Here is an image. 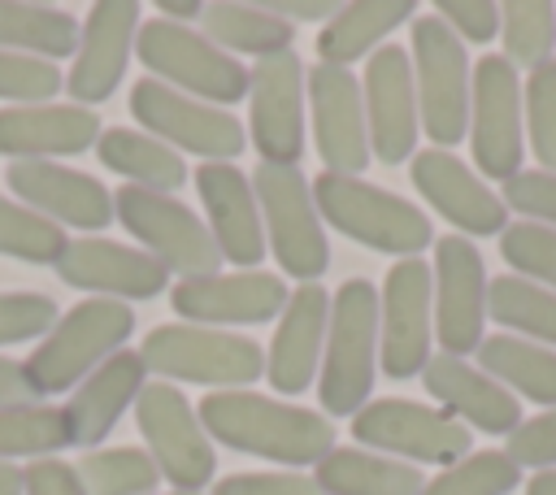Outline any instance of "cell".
I'll list each match as a JSON object with an SVG mask.
<instances>
[{"instance_id": "obj_7", "label": "cell", "mask_w": 556, "mask_h": 495, "mask_svg": "<svg viewBox=\"0 0 556 495\" xmlns=\"http://www.w3.org/2000/svg\"><path fill=\"white\" fill-rule=\"evenodd\" d=\"M252 191L261 204L265 248L295 282H317L330 269V243L313 200V182L300 165H256Z\"/></svg>"}, {"instance_id": "obj_44", "label": "cell", "mask_w": 556, "mask_h": 495, "mask_svg": "<svg viewBox=\"0 0 556 495\" xmlns=\"http://www.w3.org/2000/svg\"><path fill=\"white\" fill-rule=\"evenodd\" d=\"M56 317V300L43 291H0V347L48 334Z\"/></svg>"}, {"instance_id": "obj_38", "label": "cell", "mask_w": 556, "mask_h": 495, "mask_svg": "<svg viewBox=\"0 0 556 495\" xmlns=\"http://www.w3.org/2000/svg\"><path fill=\"white\" fill-rule=\"evenodd\" d=\"M61 447H70L65 408H52V404H9V408H0V460L4 465L13 456L48 460Z\"/></svg>"}, {"instance_id": "obj_19", "label": "cell", "mask_w": 556, "mask_h": 495, "mask_svg": "<svg viewBox=\"0 0 556 495\" xmlns=\"http://www.w3.org/2000/svg\"><path fill=\"white\" fill-rule=\"evenodd\" d=\"M139 4L135 0H100L91 4L87 22H78V48L70 61V104L78 100L83 109L104 104L117 82L126 78V65L135 56L139 39Z\"/></svg>"}, {"instance_id": "obj_51", "label": "cell", "mask_w": 556, "mask_h": 495, "mask_svg": "<svg viewBox=\"0 0 556 495\" xmlns=\"http://www.w3.org/2000/svg\"><path fill=\"white\" fill-rule=\"evenodd\" d=\"M9 404H35V395H30L22 360L0 356V408H9Z\"/></svg>"}, {"instance_id": "obj_48", "label": "cell", "mask_w": 556, "mask_h": 495, "mask_svg": "<svg viewBox=\"0 0 556 495\" xmlns=\"http://www.w3.org/2000/svg\"><path fill=\"white\" fill-rule=\"evenodd\" d=\"M213 495H326L313 473H230L217 478Z\"/></svg>"}, {"instance_id": "obj_10", "label": "cell", "mask_w": 556, "mask_h": 495, "mask_svg": "<svg viewBox=\"0 0 556 495\" xmlns=\"http://www.w3.org/2000/svg\"><path fill=\"white\" fill-rule=\"evenodd\" d=\"M352 439L365 452L404 460V465H456L469 456V430L443 408L413 399H374L352 417Z\"/></svg>"}, {"instance_id": "obj_47", "label": "cell", "mask_w": 556, "mask_h": 495, "mask_svg": "<svg viewBox=\"0 0 556 495\" xmlns=\"http://www.w3.org/2000/svg\"><path fill=\"white\" fill-rule=\"evenodd\" d=\"M434 17L460 43H491L500 35V4H491V0H439Z\"/></svg>"}, {"instance_id": "obj_4", "label": "cell", "mask_w": 556, "mask_h": 495, "mask_svg": "<svg viewBox=\"0 0 556 495\" xmlns=\"http://www.w3.org/2000/svg\"><path fill=\"white\" fill-rule=\"evenodd\" d=\"M313 200H317V213L330 230L348 234L361 248L387 252L395 261L421 256L434 243L430 217L413 200H404L387 187H374L365 178L317 174L313 178Z\"/></svg>"}, {"instance_id": "obj_31", "label": "cell", "mask_w": 556, "mask_h": 495, "mask_svg": "<svg viewBox=\"0 0 556 495\" xmlns=\"http://www.w3.org/2000/svg\"><path fill=\"white\" fill-rule=\"evenodd\" d=\"M317 486L326 495H421L426 478L417 465L365 452V447H334L317 460Z\"/></svg>"}, {"instance_id": "obj_15", "label": "cell", "mask_w": 556, "mask_h": 495, "mask_svg": "<svg viewBox=\"0 0 556 495\" xmlns=\"http://www.w3.org/2000/svg\"><path fill=\"white\" fill-rule=\"evenodd\" d=\"M304 65L295 52L265 56L248 69V143L261 165H295L304 156Z\"/></svg>"}, {"instance_id": "obj_55", "label": "cell", "mask_w": 556, "mask_h": 495, "mask_svg": "<svg viewBox=\"0 0 556 495\" xmlns=\"http://www.w3.org/2000/svg\"><path fill=\"white\" fill-rule=\"evenodd\" d=\"M169 495H200V491H169Z\"/></svg>"}, {"instance_id": "obj_17", "label": "cell", "mask_w": 556, "mask_h": 495, "mask_svg": "<svg viewBox=\"0 0 556 495\" xmlns=\"http://www.w3.org/2000/svg\"><path fill=\"white\" fill-rule=\"evenodd\" d=\"M361 100H365V130H369L374 161H382V165L413 161L421 117H417V87H413L408 48L382 43L365 61Z\"/></svg>"}, {"instance_id": "obj_45", "label": "cell", "mask_w": 556, "mask_h": 495, "mask_svg": "<svg viewBox=\"0 0 556 495\" xmlns=\"http://www.w3.org/2000/svg\"><path fill=\"white\" fill-rule=\"evenodd\" d=\"M504 208L521 213L534 226H552L556 230V174L547 169H517L504 182Z\"/></svg>"}, {"instance_id": "obj_14", "label": "cell", "mask_w": 556, "mask_h": 495, "mask_svg": "<svg viewBox=\"0 0 556 495\" xmlns=\"http://www.w3.org/2000/svg\"><path fill=\"white\" fill-rule=\"evenodd\" d=\"M469 152L486 178L508 182L526 152L521 74L504 56H478L469 82Z\"/></svg>"}, {"instance_id": "obj_41", "label": "cell", "mask_w": 556, "mask_h": 495, "mask_svg": "<svg viewBox=\"0 0 556 495\" xmlns=\"http://www.w3.org/2000/svg\"><path fill=\"white\" fill-rule=\"evenodd\" d=\"M521 113H526V139L539 169L556 174V56L526 74Z\"/></svg>"}, {"instance_id": "obj_2", "label": "cell", "mask_w": 556, "mask_h": 495, "mask_svg": "<svg viewBox=\"0 0 556 495\" xmlns=\"http://www.w3.org/2000/svg\"><path fill=\"white\" fill-rule=\"evenodd\" d=\"M135 334V308L122 300H83L70 313H61L52 321V330L39 339V347L22 360L30 395H61L70 386H78L91 369H100L109 356H117L126 347V339Z\"/></svg>"}, {"instance_id": "obj_27", "label": "cell", "mask_w": 556, "mask_h": 495, "mask_svg": "<svg viewBox=\"0 0 556 495\" xmlns=\"http://www.w3.org/2000/svg\"><path fill=\"white\" fill-rule=\"evenodd\" d=\"M148 386V365L139 352L122 347L117 356H109L100 369H91L70 404H65V426H70V447H100L109 439V430L117 426V417L139 399V391Z\"/></svg>"}, {"instance_id": "obj_11", "label": "cell", "mask_w": 556, "mask_h": 495, "mask_svg": "<svg viewBox=\"0 0 556 495\" xmlns=\"http://www.w3.org/2000/svg\"><path fill=\"white\" fill-rule=\"evenodd\" d=\"M135 421L143 434V452L152 456L156 473L174 482V491H200L217 473L213 439L200 426V412L174 382H148L135 399Z\"/></svg>"}, {"instance_id": "obj_42", "label": "cell", "mask_w": 556, "mask_h": 495, "mask_svg": "<svg viewBox=\"0 0 556 495\" xmlns=\"http://www.w3.org/2000/svg\"><path fill=\"white\" fill-rule=\"evenodd\" d=\"M500 256L513 265L517 278H530L547 291H556V230L534 221H508L500 234Z\"/></svg>"}, {"instance_id": "obj_8", "label": "cell", "mask_w": 556, "mask_h": 495, "mask_svg": "<svg viewBox=\"0 0 556 495\" xmlns=\"http://www.w3.org/2000/svg\"><path fill=\"white\" fill-rule=\"evenodd\" d=\"M413 87H417V117L434 148L452 152L469 135V52L465 43L430 13L413 22Z\"/></svg>"}, {"instance_id": "obj_53", "label": "cell", "mask_w": 556, "mask_h": 495, "mask_svg": "<svg viewBox=\"0 0 556 495\" xmlns=\"http://www.w3.org/2000/svg\"><path fill=\"white\" fill-rule=\"evenodd\" d=\"M0 495H26V478L17 465H4L0 460Z\"/></svg>"}, {"instance_id": "obj_34", "label": "cell", "mask_w": 556, "mask_h": 495, "mask_svg": "<svg viewBox=\"0 0 556 495\" xmlns=\"http://www.w3.org/2000/svg\"><path fill=\"white\" fill-rule=\"evenodd\" d=\"M74 48H78V22L65 9L0 0V52H22L56 65V56H74Z\"/></svg>"}, {"instance_id": "obj_20", "label": "cell", "mask_w": 556, "mask_h": 495, "mask_svg": "<svg viewBox=\"0 0 556 495\" xmlns=\"http://www.w3.org/2000/svg\"><path fill=\"white\" fill-rule=\"evenodd\" d=\"M169 304L191 326H261L274 321L287 304V287L269 269H235V274H204L178 278L169 287Z\"/></svg>"}, {"instance_id": "obj_39", "label": "cell", "mask_w": 556, "mask_h": 495, "mask_svg": "<svg viewBox=\"0 0 556 495\" xmlns=\"http://www.w3.org/2000/svg\"><path fill=\"white\" fill-rule=\"evenodd\" d=\"M65 248H70V234L61 226L17 204L13 195H0V256L26 261V265H56Z\"/></svg>"}, {"instance_id": "obj_26", "label": "cell", "mask_w": 556, "mask_h": 495, "mask_svg": "<svg viewBox=\"0 0 556 495\" xmlns=\"http://www.w3.org/2000/svg\"><path fill=\"white\" fill-rule=\"evenodd\" d=\"M421 382L434 395V404H443V412L456 417L465 430H482V434H504L508 439L521 426L517 395L504 391L495 378H486L465 356L434 352L426 360V369H421Z\"/></svg>"}, {"instance_id": "obj_46", "label": "cell", "mask_w": 556, "mask_h": 495, "mask_svg": "<svg viewBox=\"0 0 556 495\" xmlns=\"http://www.w3.org/2000/svg\"><path fill=\"white\" fill-rule=\"evenodd\" d=\"M508 460L517 469H556V408H543L534 412L530 421H521L513 434H508Z\"/></svg>"}, {"instance_id": "obj_32", "label": "cell", "mask_w": 556, "mask_h": 495, "mask_svg": "<svg viewBox=\"0 0 556 495\" xmlns=\"http://www.w3.org/2000/svg\"><path fill=\"white\" fill-rule=\"evenodd\" d=\"M478 369L504 391L556 408V352L517 334H486L478 347Z\"/></svg>"}, {"instance_id": "obj_33", "label": "cell", "mask_w": 556, "mask_h": 495, "mask_svg": "<svg viewBox=\"0 0 556 495\" xmlns=\"http://www.w3.org/2000/svg\"><path fill=\"white\" fill-rule=\"evenodd\" d=\"M96 156L104 161V169L122 174L130 187H143V191H178L187 182V165L174 148H165L161 139L143 135V130H130V126H113V130H100V143H96Z\"/></svg>"}, {"instance_id": "obj_30", "label": "cell", "mask_w": 556, "mask_h": 495, "mask_svg": "<svg viewBox=\"0 0 556 495\" xmlns=\"http://www.w3.org/2000/svg\"><path fill=\"white\" fill-rule=\"evenodd\" d=\"M204 39L217 43L222 52H230L235 61L239 56H278V52H291V39H295V26L282 22L278 13H269L265 4H252V0H217V4H204Z\"/></svg>"}, {"instance_id": "obj_25", "label": "cell", "mask_w": 556, "mask_h": 495, "mask_svg": "<svg viewBox=\"0 0 556 495\" xmlns=\"http://www.w3.org/2000/svg\"><path fill=\"white\" fill-rule=\"evenodd\" d=\"M326 326H330V295L321 291V282H300L295 291H287L278 330L265 352V378L278 395H300L313 386L321 369Z\"/></svg>"}, {"instance_id": "obj_6", "label": "cell", "mask_w": 556, "mask_h": 495, "mask_svg": "<svg viewBox=\"0 0 556 495\" xmlns=\"http://www.w3.org/2000/svg\"><path fill=\"white\" fill-rule=\"evenodd\" d=\"M135 56L156 82H165L191 100L222 109V104H239L248 96L243 61H235L230 52L208 43L204 30H195V26H174L165 17L143 22L139 39H135Z\"/></svg>"}, {"instance_id": "obj_49", "label": "cell", "mask_w": 556, "mask_h": 495, "mask_svg": "<svg viewBox=\"0 0 556 495\" xmlns=\"http://www.w3.org/2000/svg\"><path fill=\"white\" fill-rule=\"evenodd\" d=\"M22 478H26V495H87L83 482H78V473H74V465H65L56 456L30 460L22 469Z\"/></svg>"}, {"instance_id": "obj_5", "label": "cell", "mask_w": 556, "mask_h": 495, "mask_svg": "<svg viewBox=\"0 0 556 495\" xmlns=\"http://www.w3.org/2000/svg\"><path fill=\"white\" fill-rule=\"evenodd\" d=\"M139 356L161 382H191L208 391H248L256 378H265V352L256 339L191 321L152 326Z\"/></svg>"}, {"instance_id": "obj_50", "label": "cell", "mask_w": 556, "mask_h": 495, "mask_svg": "<svg viewBox=\"0 0 556 495\" xmlns=\"http://www.w3.org/2000/svg\"><path fill=\"white\" fill-rule=\"evenodd\" d=\"M265 9L278 13L282 22H321V26L339 13V4L330 0H265Z\"/></svg>"}, {"instance_id": "obj_13", "label": "cell", "mask_w": 556, "mask_h": 495, "mask_svg": "<svg viewBox=\"0 0 556 495\" xmlns=\"http://www.w3.org/2000/svg\"><path fill=\"white\" fill-rule=\"evenodd\" d=\"M434 339V282L421 256L395 261L378 295V369L395 382L417 378Z\"/></svg>"}, {"instance_id": "obj_28", "label": "cell", "mask_w": 556, "mask_h": 495, "mask_svg": "<svg viewBox=\"0 0 556 495\" xmlns=\"http://www.w3.org/2000/svg\"><path fill=\"white\" fill-rule=\"evenodd\" d=\"M100 143V117L83 104H17L0 109V156L48 161L78 156Z\"/></svg>"}, {"instance_id": "obj_18", "label": "cell", "mask_w": 556, "mask_h": 495, "mask_svg": "<svg viewBox=\"0 0 556 495\" xmlns=\"http://www.w3.org/2000/svg\"><path fill=\"white\" fill-rule=\"evenodd\" d=\"M304 96L313 104V143H317V156L326 161V174L361 178V169L374 161L361 78L343 65L317 61L313 69H304Z\"/></svg>"}, {"instance_id": "obj_54", "label": "cell", "mask_w": 556, "mask_h": 495, "mask_svg": "<svg viewBox=\"0 0 556 495\" xmlns=\"http://www.w3.org/2000/svg\"><path fill=\"white\" fill-rule=\"evenodd\" d=\"M526 495H556V469H543L526 482Z\"/></svg>"}, {"instance_id": "obj_21", "label": "cell", "mask_w": 556, "mask_h": 495, "mask_svg": "<svg viewBox=\"0 0 556 495\" xmlns=\"http://www.w3.org/2000/svg\"><path fill=\"white\" fill-rule=\"evenodd\" d=\"M4 182L17 204L35 208L61 230H104L113 221V191L83 169L56 161H9Z\"/></svg>"}, {"instance_id": "obj_12", "label": "cell", "mask_w": 556, "mask_h": 495, "mask_svg": "<svg viewBox=\"0 0 556 495\" xmlns=\"http://www.w3.org/2000/svg\"><path fill=\"white\" fill-rule=\"evenodd\" d=\"M130 117L139 122L143 135L161 139L165 148L174 152H191L204 161H235L248 143L243 135V122L230 117L226 109L217 104H204V100H191L156 78H139L130 87Z\"/></svg>"}, {"instance_id": "obj_23", "label": "cell", "mask_w": 556, "mask_h": 495, "mask_svg": "<svg viewBox=\"0 0 556 495\" xmlns=\"http://www.w3.org/2000/svg\"><path fill=\"white\" fill-rule=\"evenodd\" d=\"M408 178H413L417 195H426L430 208H434L443 221H452L456 230H465V239L504 234V226H508L504 200H500L456 152H443V148H421V152H413Z\"/></svg>"}, {"instance_id": "obj_22", "label": "cell", "mask_w": 556, "mask_h": 495, "mask_svg": "<svg viewBox=\"0 0 556 495\" xmlns=\"http://www.w3.org/2000/svg\"><path fill=\"white\" fill-rule=\"evenodd\" d=\"M56 278L74 291H91L100 300H152L169 287L165 265H156L143 248L104 239V234H83L70 239V248L56 261Z\"/></svg>"}, {"instance_id": "obj_16", "label": "cell", "mask_w": 556, "mask_h": 495, "mask_svg": "<svg viewBox=\"0 0 556 495\" xmlns=\"http://www.w3.org/2000/svg\"><path fill=\"white\" fill-rule=\"evenodd\" d=\"M434 339L447 356H469L482 347L486 326V265L465 234H443L434 243Z\"/></svg>"}, {"instance_id": "obj_24", "label": "cell", "mask_w": 556, "mask_h": 495, "mask_svg": "<svg viewBox=\"0 0 556 495\" xmlns=\"http://www.w3.org/2000/svg\"><path fill=\"white\" fill-rule=\"evenodd\" d=\"M195 191L204 204V226L213 234V248L226 265L256 269L265 261V226H261V204L252 191V178H243L239 165L226 161H204L195 169Z\"/></svg>"}, {"instance_id": "obj_3", "label": "cell", "mask_w": 556, "mask_h": 495, "mask_svg": "<svg viewBox=\"0 0 556 495\" xmlns=\"http://www.w3.org/2000/svg\"><path fill=\"white\" fill-rule=\"evenodd\" d=\"M378 378V291L369 278H348L330 295V326L317 369V399L330 417H356Z\"/></svg>"}, {"instance_id": "obj_37", "label": "cell", "mask_w": 556, "mask_h": 495, "mask_svg": "<svg viewBox=\"0 0 556 495\" xmlns=\"http://www.w3.org/2000/svg\"><path fill=\"white\" fill-rule=\"evenodd\" d=\"M87 495H152L161 473L143 447H91L74 465Z\"/></svg>"}, {"instance_id": "obj_43", "label": "cell", "mask_w": 556, "mask_h": 495, "mask_svg": "<svg viewBox=\"0 0 556 495\" xmlns=\"http://www.w3.org/2000/svg\"><path fill=\"white\" fill-rule=\"evenodd\" d=\"M61 87H65L61 65L39 61V56H22V52H0V100H9V109L52 104V96Z\"/></svg>"}, {"instance_id": "obj_36", "label": "cell", "mask_w": 556, "mask_h": 495, "mask_svg": "<svg viewBox=\"0 0 556 495\" xmlns=\"http://www.w3.org/2000/svg\"><path fill=\"white\" fill-rule=\"evenodd\" d=\"M504 61L513 69H539L556 52V4L552 0H508L500 4Z\"/></svg>"}, {"instance_id": "obj_29", "label": "cell", "mask_w": 556, "mask_h": 495, "mask_svg": "<svg viewBox=\"0 0 556 495\" xmlns=\"http://www.w3.org/2000/svg\"><path fill=\"white\" fill-rule=\"evenodd\" d=\"M413 13H417L413 0H352V4H339V13L317 35V56L326 65L352 69V61H361V56L369 61L395 26L413 22Z\"/></svg>"}, {"instance_id": "obj_9", "label": "cell", "mask_w": 556, "mask_h": 495, "mask_svg": "<svg viewBox=\"0 0 556 495\" xmlns=\"http://www.w3.org/2000/svg\"><path fill=\"white\" fill-rule=\"evenodd\" d=\"M113 217L139 239V248L156 265H165V274L204 278V274H217V265H222L208 226L174 195L143 191V187L126 182L113 191Z\"/></svg>"}, {"instance_id": "obj_40", "label": "cell", "mask_w": 556, "mask_h": 495, "mask_svg": "<svg viewBox=\"0 0 556 495\" xmlns=\"http://www.w3.org/2000/svg\"><path fill=\"white\" fill-rule=\"evenodd\" d=\"M521 469L508 460V452H469L465 460L434 473L421 495H508L517 491Z\"/></svg>"}, {"instance_id": "obj_52", "label": "cell", "mask_w": 556, "mask_h": 495, "mask_svg": "<svg viewBox=\"0 0 556 495\" xmlns=\"http://www.w3.org/2000/svg\"><path fill=\"white\" fill-rule=\"evenodd\" d=\"M156 9H161V17L174 22V26H191V22L204 17V4H200V0H161Z\"/></svg>"}, {"instance_id": "obj_35", "label": "cell", "mask_w": 556, "mask_h": 495, "mask_svg": "<svg viewBox=\"0 0 556 495\" xmlns=\"http://www.w3.org/2000/svg\"><path fill=\"white\" fill-rule=\"evenodd\" d=\"M486 317L500 321L504 330H513L517 339H530L543 347L556 343V291H547L530 278H517V274L491 278L486 282Z\"/></svg>"}, {"instance_id": "obj_1", "label": "cell", "mask_w": 556, "mask_h": 495, "mask_svg": "<svg viewBox=\"0 0 556 495\" xmlns=\"http://www.w3.org/2000/svg\"><path fill=\"white\" fill-rule=\"evenodd\" d=\"M200 426L230 452H248L274 465H317L334 452V426L326 412L304 404H282L256 391H208L200 399Z\"/></svg>"}]
</instances>
